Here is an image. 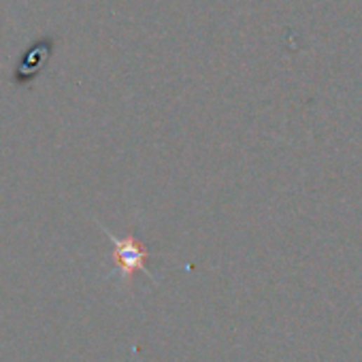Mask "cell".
Listing matches in <instances>:
<instances>
[{"instance_id":"cell-1","label":"cell","mask_w":362,"mask_h":362,"mask_svg":"<svg viewBox=\"0 0 362 362\" xmlns=\"http://www.w3.org/2000/svg\"><path fill=\"white\" fill-rule=\"evenodd\" d=\"M105 234L111 239L113 243V260H115V269L119 271V275L124 277L126 283L133 281L135 273H145L154 279V275L147 271V260H149V250L141 243V241L128 232L126 236H115L113 232L105 230Z\"/></svg>"},{"instance_id":"cell-2","label":"cell","mask_w":362,"mask_h":362,"mask_svg":"<svg viewBox=\"0 0 362 362\" xmlns=\"http://www.w3.org/2000/svg\"><path fill=\"white\" fill-rule=\"evenodd\" d=\"M53 51V39L45 36L41 41H36L30 49L24 51V55L20 58V62L15 67V83L18 86H30L34 81V77L41 73L43 65L49 60Z\"/></svg>"}]
</instances>
